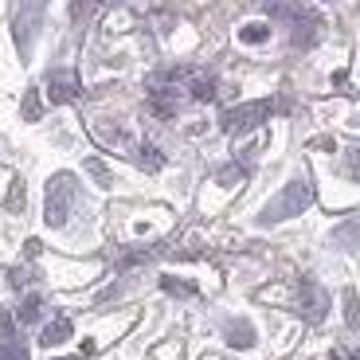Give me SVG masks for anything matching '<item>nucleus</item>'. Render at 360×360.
I'll return each instance as SVG.
<instances>
[{
    "mask_svg": "<svg viewBox=\"0 0 360 360\" xmlns=\"http://www.w3.org/2000/svg\"><path fill=\"white\" fill-rule=\"evenodd\" d=\"M309 204H314V184H309V180H290L286 188L262 207L259 224H282V219H290V216H302Z\"/></svg>",
    "mask_w": 360,
    "mask_h": 360,
    "instance_id": "1",
    "label": "nucleus"
},
{
    "mask_svg": "<svg viewBox=\"0 0 360 360\" xmlns=\"http://www.w3.org/2000/svg\"><path fill=\"white\" fill-rule=\"evenodd\" d=\"M75 196H79L75 176L71 172H55V176L47 180V216H44V224L47 227H63L67 219H71Z\"/></svg>",
    "mask_w": 360,
    "mask_h": 360,
    "instance_id": "2",
    "label": "nucleus"
},
{
    "mask_svg": "<svg viewBox=\"0 0 360 360\" xmlns=\"http://www.w3.org/2000/svg\"><path fill=\"white\" fill-rule=\"evenodd\" d=\"M47 0H16V16H12V36H16L20 55L32 51V39H36L39 24H44Z\"/></svg>",
    "mask_w": 360,
    "mask_h": 360,
    "instance_id": "3",
    "label": "nucleus"
},
{
    "mask_svg": "<svg viewBox=\"0 0 360 360\" xmlns=\"http://www.w3.org/2000/svg\"><path fill=\"white\" fill-rule=\"evenodd\" d=\"M270 114H274V106H270V102H247V106H231V110H224L219 126H224V134H247V129L262 126V122H266Z\"/></svg>",
    "mask_w": 360,
    "mask_h": 360,
    "instance_id": "4",
    "label": "nucleus"
},
{
    "mask_svg": "<svg viewBox=\"0 0 360 360\" xmlns=\"http://www.w3.org/2000/svg\"><path fill=\"white\" fill-rule=\"evenodd\" d=\"M297 309L306 314V321H325V314H329V294L314 278H302V286H297Z\"/></svg>",
    "mask_w": 360,
    "mask_h": 360,
    "instance_id": "5",
    "label": "nucleus"
},
{
    "mask_svg": "<svg viewBox=\"0 0 360 360\" xmlns=\"http://www.w3.org/2000/svg\"><path fill=\"white\" fill-rule=\"evenodd\" d=\"M180 90L176 86H165V82H157L153 90H149V110H153L157 117H176V110H180Z\"/></svg>",
    "mask_w": 360,
    "mask_h": 360,
    "instance_id": "6",
    "label": "nucleus"
},
{
    "mask_svg": "<svg viewBox=\"0 0 360 360\" xmlns=\"http://www.w3.org/2000/svg\"><path fill=\"white\" fill-rule=\"evenodd\" d=\"M47 98L51 102H71L79 98V75L75 71H51V79H47Z\"/></svg>",
    "mask_w": 360,
    "mask_h": 360,
    "instance_id": "7",
    "label": "nucleus"
},
{
    "mask_svg": "<svg viewBox=\"0 0 360 360\" xmlns=\"http://www.w3.org/2000/svg\"><path fill=\"white\" fill-rule=\"evenodd\" d=\"M0 360H27V349L12 329V314H0Z\"/></svg>",
    "mask_w": 360,
    "mask_h": 360,
    "instance_id": "8",
    "label": "nucleus"
},
{
    "mask_svg": "<svg viewBox=\"0 0 360 360\" xmlns=\"http://www.w3.org/2000/svg\"><path fill=\"white\" fill-rule=\"evenodd\" d=\"M184 86H188V98H196V102H212L216 98V79L212 75H204V71H196V75H184Z\"/></svg>",
    "mask_w": 360,
    "mask_h": 360,
    "instance_id": "9",
    "label": "nucleus"
},
{
    "mask_svg": "<svg viewBox=\"0 0 360 360\" xmlns=\"http://www.w3.org/2000/svg\"><path fill=\"white\" fill-rule=\"evenodd\" d=\"M71 321L67 317H55V321H47L44 325V333H39V341L47 345V349H55V345H63V341H71Z\"/></svg>",
    "mask_w": 360,
    "mask_h": 360,
    "instance_id": "10",
    "label": "nucleus"
},
{
    "mask_svg": "<svg viewBox=\"0 0 360 360\" xmlns=\"http://www.w3.org/2000/svg\"><path fill=\"white\" fill-rule=\"evenodd\" d=\"M224 337H227L231 349H251V345H255V329L247 321H227L224 325Z\"/></svg>",
    "mask_w": 360,
    "mask_h": 360,
    "instance_id": "11",
    "label": "nucleus"
},
{
    "mask_svg": "<svg viewBox=\"0 0 360 360\" xmlns=\"http://www.w3.org/2000/svg\"><path fill=\"white\" fill-rule=\"evenodd\" d=\"M333 243L345 247L349 255H360V219H349V224H341L333 231Z\"/></svg>",
    "mask_w": 360,
    "mask_h": 360,
    "instance_id": "12",
    "label": "nucleus"
},
{
    "mask_svg": "<svg viewBox=\"0 0 360 360\" xmlns=\"http://www.w3.org/2000/svg\"><path fill=\"white\" fill-rule=\"evenodd\" d=\"M239 39H243V44H266L270 39V24H262V20H255V24H243L239 27Z\"/></svg>",
    "mask_w": 360,
    "mask_h": 360,
    "instance_id": "13",
    "label": "nucleus"
},
{
    "mask_svg": "<svg viewBox=\"0 0 360 360\" xmlns=\"http://www.w3.org/2000/svg\"><path fill=\"white\" fill-rule=\"evenodd\" d=\"M137 165H141V169H149V172H157L165 165V157H161V149H157V145H141V149H137Z\"/></svg>",
    "mask_w": 360,
    "mask_h": 360,
    "instance_id": "14",
    "label": "nucleus"
},
{
    "mask_svg": "<svg viewBox=\"0 0 360 360\" xmlns=\"http://www.w3.org/2000/svg\"><path fill=\"white\" fill-rule=\"evenodd\" d=\"M39 314H44V297H39V294H27L24 306H20V321L32 325V321H39Z\"/></svg>",
    "mask_w": 360,
    "mask_h": 360,
    "instance_id": "15",
    "label": "nucleus"
},
{
    "mask_svg": "<svg viewBox=\"0 0 360 360\" xmlns=\"http://www.w3.org/2000/svg\"><path fill=\"white\" fill-rule=\"evenodd\" d=\"M161 286H165V294H176V297H192L196 294V286H192V282H180V278H161Z\"/></svg>",
    "mask_w": 360,
    "mask_h": 360,
    "instance_id": "16",
    "label": "nucleus"
},
{
    "mask_svg": "<svg viewBox=\"0 0 360 360\" xmlns=\"http://www.w3.org/2000/svg\"><path fill=\"white\" fill-rule=\"evenodd\" d=\"M345 176L360 180V145H349V149H345Z\"/></svg>",
    "mask_w": 360,
    "mask_h": 360,
    "instance_id": "17",
    "label": "nucleus"
},
{
    "mask_svg": "<svg viewBox=\"0 0 360 360\" xmlns=\"http://www.w3.org/2000/svg\"><path fill=\"white\" fill-rule=\"evenodd\" d=\"M345 317H349V325L360 333V302H356V294H352V290L345 294Z\"/></svg>",
    "mask_w": 360,
    "mask_h": 360,
    "instance_id": "18",
    "label": "nucleus"
},
{
    "mask_svg": "<svg viewBox=\"0 0 360 360\" xmlns=\"http://www.w3.org/2000/svg\"><path fill=\"white\" fill-rule=\"evenodd\" d=\"M39 110H44V106H39V90H27V94H24V117H27V122H36Z\"/></svg>",
    "mask_w": 360,
    "mask_h": 360,
    "instance_id": "19",
    "label": "nucleus"
},
{
    "mask_svg": "<svg viewBox=\"0 0 360 360\" xmlns=\"http://www.w3.org/2000/svg\"><path fill=\"white\" fill-rule=\"evenodd\" d=\"M243 176H247V169L231 165V169H224V172H219V184H235V180H243Z\"/></svg>",
    "mask_w": 360,
    "mask_h": 360,
    "instance_id": "20",
    "label": "nucleus"
},
{
    "mask_svg": "<svg viewBox=\"0 0 360 360\" xmlns=\"http://www.w3.org/2000/svg\"><path fill=\"white\" fill-rule=\"evenodd\" d=\"M86 169L94 172V176H98V184H114V180H110V172H106V165H102V161H86Z\"/></svg>",
    "mask_w": 360,
    "mask_h": 360,
    "instance_id": "21",
    "label": "nucleus"
},
{
    "mask_svg": "<svg viewBox=\"0 0 360 360\" xmlns=\"http://www.w3.org/2000/svg\"><path fill=\"white\" fill-rule=\"evenodd\" d=\"M8 207H12V212H24V184H16V188H12Z\"/></svg>",
    "mask_w": 360,
    "mask_h": 360,
    "instance_id": "22",
    "label": "nucleus"
},
{
    "mask_svg": "<svg viewBox=\"0 0 360 360\" xmlns=\"http://www.w3.org/2000/svg\"><path fill=\"white\" fill-rule=\"evenodd\" d=\"M333 360H360L356 349H333Z\"/></svg>",
    "mask_w": 360,
    "mask_h": 360,
    "instance_id": "23",
    "label": "nucleus"
},
{
    "mask_svg": "<svg viewBox=\"0 0 360 360\" xmlns=\"http://www.w3.org/2000/svg\"><path fill=\"white\" fill-rule=\"evenodd\" d=\"M24 255H27V259H36V255H39V239H27V243H24Z\"/></svg>",
    "mask_w": 360,
    "mask_h": 360,
    "instance_id": "24",
    "label": "nucleus"
},
{
    "mask_svg": "<svg viewBox=\"0 0 360 360\" xmlns=\"http://www.w3.org/2000/svg\"><path fill=\"white\" fill-rule=\"evenodd\" d=\"M63 360H71V356H63Z\"/></svg>",
    "mask_w": 360,
    "mask_h": 360,
    "instance_id": "25",
    "label": "nucleus"
},
{
    "mask_svg": "<svg viewBox=\"0 0 360 360\" xmlns=\"http://www.w3.org/2000/svg\"><path fill=\"white\" fill-rule=\"evenodd\" d=\"M106 4H110V0H106Z\"/></svg>",
    "mask_w": 360,
    "mask_h": 360,
    "instance_id": "26",
    "label": "nucleus"
}]
</instances>
